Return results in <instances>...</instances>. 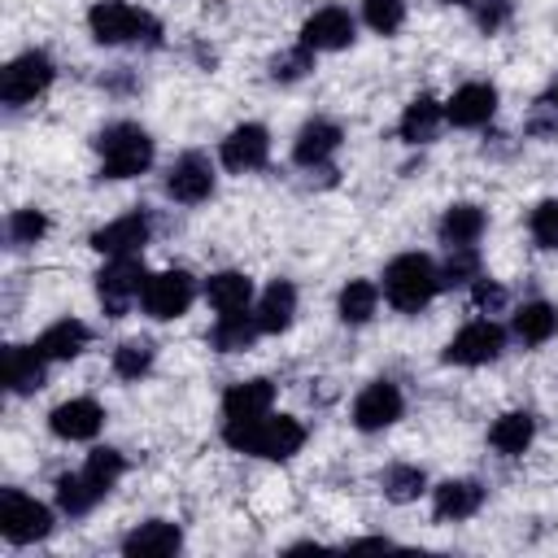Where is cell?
Wrapping results in <instances>:
<instances>
[{"instance_id":"obj_9","label":"cell","mask_w":558,"mask_h":558,"mask_svg":"<svg viewBox=\"0 0 558 558\" xmlns=\"http://www.w3.org/2000/svg\"><path fill=\"white\" fill-rule=\"evenodd\" d=\"M506 340L510 331L493 318H471L466 327L453 331V340L445 344V362L449 366H488L506 353Z\"/></svg>"},{"instance_id":"obj_19","label":"cell","mask_w":558,"mask_h":558,"mask_svg":"<svg viewBox=\"0 0 558 558\" xmlns=\"http://www.w3.org/2000/svg\"><path fill=\"white\" fill-rule=\"evenodd\" d=\"M275 410V384L270 379H240L222 392V427L231 423H253Z\"/></svg>"},{"instance_id":"obj_35","label":"cell","mask_w":558,"mask_h":558,"mask_svg":"<svg viewBox=\"0 0 558 558\" xmlns=\"http://www.w3.org/2000/svg\"><path fill=\"white\" fill-rule=\"evenodd\" d=\"M475 279H480V253H475V244L449 248V257L440 266V288H466Z\"/></svg>"},{"instance_id":"obj_5","label":"cell","mask_w":558,"mask_h":558,"mask_svg":"<svg viewBox=\"0 0 558 558\" xmlns=\"http://www.w3.org/2000/svg\"><path fill=\"white\" fill-rule=\"evenodd\" d=\"M144 283H148V270L140 262V253H126V257H109L96 275V296L105 305L109 318H126L131 305L144 296Z\"/></svg>"},{"instance_id":"obj_32","label":"cell","mask_w":558,"mask_h":558,"mask_svg":"<svg viewBox=\"0 0 558 558\" xmlns=\"http://www.w3.org/2000/svg\"><path fill=\"white\" fill-rule=\"evenodd\" d=\"M379 488H384V497H388V501L405 506V501H414L418 493H427V475H423V466H410V462H392V466H384V475H379Z\"/></svg>"},{"instance_id":"obj_2","label":"cell","mask_w":558,"mask_h":558,"mask_svg":"<svg viewBox=\"0 0 558 558\" xmlns=\"http://www.w3.org/2000/svg\"><path fill=\"white\" fill-rule=\"evenodd\" d=\"M92 148L100 157V179H135V174H144L153 166V153H157L153 135L140 122H126V118L100 126Z\"/></svg>"},{"instance_id":"obj_4","label":"cell","mask_w":558,"mask_h":558,"mask_svg":"<svg viewBox=\"0 0 558 558\" xmlns=\"http://www.w3.org/2000/svg\"><path fill=\"white\" fill-rule=\"evenodd\" d=\"M87 31L105 48H126V44H161V22L144 13L140 4L126 0H96L87 9Z\"/></svg>"},{"instance_id":"obj_29","label":"cell","mask_w":558,"mask_h":558,"mask_svg":"<svg viewBox=\"0 0 558 558\" xmlns=\"http://www.w3.org/2000/svg\"><path fill=\"white\" fill-rule=\"evenodd\" d=\"M257 336H262L257 314H253V310H231V314H218V323H214V331H209V344H214L218 353H244Z\"/></svg>"},{"instance_id":"obj_43","label":"cell","mask_w":558,"mask_h":558,"mask_svg":"<svg viewBox=\"0 0 558 558\" xmlns=\"http://www.w3.org/2000/svg\"><path fill=\"white\" fill-rule=\"evenodd\" d=\"M545 105H554V109H558V78L549 83V92H545Z\"/></svg>"},{"instance_id":"obj_11","label":"cell","mask_w":558,"mask_h":558,"mask_svg":"<svg viewBox=\"0 0 558 558\" xmlns=\"http://www.w3.org/2000/svg\"><path fill=\"white\" fill-rule=\"evenodd\" d=\"M148 240H153V218L144 209H131V214H118L105 227H96L87 244L100 257H126V253H144Z\"/></svg>"},{"instance_id":"obj_24","label":"cell","mask_w":558,"mask_h":558,"mask_svg":"<svg viewBox=\"0 0 558 558\" xmlns=\"http://www.w3.org/2000/svg\"><path fill=\"white\" fill-rule=\"evenodd\" d=\"M510 336L519 344H527V349L549 344L558 336V305H549V301H523L510 314Z\"/></svg>"},{"instance_id":"obj_37","label":"cell","mask_w":558,"mask_h":558,"mask_svg":"<svg viewBox=\"0 0 558 558\" xmlns=\"http://www.w3.org/2000/svg\"><path fill=\"white\" fill-rule=\"evenodd\" d=\"M83 471H87V475H92V480H96V484H100V488L109 493V488H113V484L122 480V471H126V458H122L118 449L100 445V449H92V453H87Z\"/></svg>"},{"instance_id":"obj_13","label":"cell","mask_w":558,"mask_h":558,"mask_svg":"<svg viewBox=\"0 0 558 558\" xmlns=\"http://www.w3.org/2000/svg\"><path fill=\"white\" fill-rule=\"evenodd\" d=\"M353 35H357V22L340 4H323L301 22V44L314 52H340L353 44Z\"/></svg>"},{"instance_id":"obj_28","label":"cell","mask_w":558,"mask_h":558,"mask_svg":"<svg viewBox=\"0 0 558 558\" xmlns=\"http://www.w3.org/2000/svg\"><path fill=\"white\" fill-rule=\"evenodd\" d=\"M205 301L218 310V314H231V310H248L253 305V279L244 270H214L205 279Z\"/></svg>"},{"instance_id":"obj_7","label":"cell","mask_w":558,"mask_h":558,"mask_svg":"<svg viewBox=\"0 0 558 558\" xmlns=\"http://www.w3.org/2000/svg\"><path fill=\"white\" fill-rule=\"evenodd\" d=\"M57 78V65L44 48H26L17 52L4 70H0V100L4 105H31L35 96H44Z\"/></svg>"},{"instance_id":"obj_40","label":"cell","mask_w":558,"mask_h":558,"mask_svg":"<svg viewBox=\"0 0 558 558\" xmlns=\"http://www.w3.org/2000/svg\"><path fill=\"white\" fill-rule=\"evenodd\" d=\"M475 22L484 35H497L510 22V0H475Z\"/></svg>"},{"instance_id":"obj_42","label":"cell","mask_w":558,"mask_h":558,"mask_svg":"<svg viewBox=\"0 0 558 558\" xmlns=\"http://www.w3.org/2000/svg\"><path fill=\"white\" fill-rule=\"evenodd\" d=\"M392 541L388 536H362V541H353V549H388Z\"/></svg>"},{"instance_id":"obj_26","label":"cell","mask_w":558,"mask_h":558,"mask_svg":"<svg viewBox=\"0 0 558 558\" xmlns=\"http://www.w3.org/2000/svg\"><path fill=\"white\" fill-rule=\"evenodd\" d=\"M440 122H445V105L432 96V92H418L410 105H405V113H401V140L405 144H432L436 140V131H440Z\"/></svg>"},{"instance_id":"obj_8","label":"cell","mask_w":558,"mask_h":558,"mask_svg":"<svg viewBox=\"0 0 558 558\" xmlns=\"http://www.w3.org/2000/svg\"><path fill=\"white\" fill-rule=\"evenodd\" d=\"M196 301V279L183 270V266H170V270H157L148 275L144 283V296H140V310L157 323H170V318H183Z\"/></svg>"},{"instance_id":"obj_25","label":"cell","mask_w":558,"mask_h":558,"mask_svg":"<svg viewBox=\"0 0 558 558\" xmlns=\"http://www.w3.org/2000/svg\"><path fill=\"white\" fill-rule=\"evenodd\" d=\"M87 344H92V331H87V323H78V318H57L52 327H44V331L35 336V349H39L48 362H74Z\"/></svg>"},{"instance_id":"obj_34","label":"cell","mask_w":558,"mask_h":558,"mask_svg":"<svg viewBox=\"0 0 558 558\" xmlns=\"http://www.w3.org/2000/svg\"><path fill=\"white\" fill-rule=\"evenodd\" d=\"M4 231H9V244L13 248H31V244H39L44 235H48V214L44 209H13L9 214V222H4Z\"/></svg>"},{"instance_id":"obj_22","label":"cell","mask_w":558,"mask_h":558,"mask_svg":"<svg viewBox=\"0 0 558 558\" xmlns=\"http://www.w3.org/2000/svg\"><path fill=\"white\" fill-rule=\"evenodd\" d=\"M253 314H257L262 336H279V331H288L292 318H296V283H292V279H275V283H266V292L257 296Z\"/></svg>"},{"instance_id":"obj_10","label":"cell","mask_w":558,"mask_h":558,"mask_svg":"<svg viewBox=\"0 0 558 558\" xmlns=\"http://www.w3.org/2000/svg\"><path fill=\"white\" fill-rule=\"evenodd\" d=\"M218 161L222 170L231 174H248V170H262L270 161V131L262 122H240L222 135L218 144Z\"/></svg>"},{"instance_id":"obj_41","label":"cell","mask_w":558,"mask_h":558,"mask_svg":"<svg viewBox=\"0 0 558 558\" xmlns=\"http://www.w3.org/2000/svg\"><path fill=\"white\" fill-rule=\"evenodd\" d=\"M471 292H475V301H480V305H506V292H501L497 283H488L484 275L471 283Z\"/></svg>"},{"instance_id":"obj_17","label":"cell","mask_w":558,"mask_h":558,"mask_svg":"<svg viewBox=\"0 0 558 558\" xmlns=\"http://www.w3.org/2000/svg\"><path fill=\"white\" fill-rule=\"evenodd\" d=\"M484 497H488V488H484L480 480H471V475H462V480H440V484L432 488V514H436L440 523H462V519L480 514Z\"/></svg>"},{"instance_id":"obj_12","label":"cell","mask_w":558,"mask_h":558,"mask_svg":"<svg viewBox=\"0 0 558 558\" xmlns=\"http://www.w3.org/2000/svg\"><path fill=\"white\" fill-rule=\"evenodd\" d=\"M405 414V397L392 379H371L357 397H353V427L357 432H384Z\"/></svg>"},{"instance_id":"obj_3","label":"cell","mask_w":558,"mask_h":558,"mask_svg":"<svg viewBox=\"0 0 558 558\" xmlns=\"http://www.w3.org/2000/svg\"><path fill=\"white\" fill-rule=\"evenodd\" d=\"M384 301L401 314H418L427 310V301L440 292V266L427 253H397L384 266V283H379Z\"/></svg>"},{"instance_id":"obj_16","label":"cell","mask_w":558,"mask_h":558,"mask_svg":"<svg viewBox=\"0 0 558 558\" xmlns=\"http://www.w3.org/2000/svg\"><path fill=\"white\" fill-rule=\"evenodd\" d=\"M493 113H497V87H493V83H462V87L445 100V122H449V126H462V131L488 126Z\"/></svg>"},{"instance_id":"obj_18","label":"cell","mask_w":558,"mask_h":558,"mask_svg":"<svg viewBox=\"0 0 558 558\" xmlns=\"http://www.w3.org/2000/svg\"><path fill=\"white\" fill-rule=\"evenodd\" d=\"M340 140H344L340 122H331V118H310V122L296 131V140H292V161L305 166V170H323V166L336 157Z\"/></svg>"},{"instance_id":"obj_38","label":"cell","mask_w":558,"mask_h":558,"mask_svg":"<svg viewBox=\"0 0 558 558\" xmlns=\"http://www.w3.org/2000/svg\"><path fill=\"white\" fill-rule=\"evenodd\" d=\"M527 231L541 248H558V201H541L532 214H527Z\"/></svg>"},{"instance_id":"obj_36","label":"cell","mask_w":558,"mask_h":558,"mask_svg":"<svg viewBox=\"0 0 558 558\" xmlns=\"http://www.w3.org/2000/svg\"><path fill=\"white\" fill-rule=\"evenodd\" d=\"M362 22L375 35H397L405 26V0H362Z\"/></svg>"},{"instance_id":"obj_31","label":"cell","mask_w":558,"mask_h":558,"mask_svg":"<svg viewBox=\"0 0 558 558\" xmlns=\"http://www.w3.org/2000/svg\"><path fill=\"white\" fill-rule=\"evenodd\" d=\"M375 310H379V283H375V279H349V283L340 288V296H336V314H340L344 327L371 323Z\"/></svg>"},{"instance_id":"obj_23","label":"cell","mask_w":558,"mask_h":558,"mask_svg":"<svg viewBox=\"0 0 558 558\" xmlns=\"http://www.w3.org/2000/svg\"><path fill=\"white\" fill-rule=\"evenodd\" d=\"M484 231H488V214H484L480 205H471V201L449 205V209L440 214V222H436V235H440L445 248H466V244H475Z\"/></svg>"},{"instance_id":"obj_44","label":"cell","mask_w":558,"mask_h":558,"mask_svg":"<svg viewBox=\"0 0 558 558\" xmlns=\"http://www.w3.org/2000/svg\"><path fill=\"white\" fill-rule=\"evenodd\" d=\"M440 4H475V0H440Z\"/></svg>"},{"instance_id":"obj_15","label":"cell","mask_w":558,"mask_h":558,"mask_svg":"<svg viewBox=\"0 0 558 558\" xmlns=\"http://www.w3.org/2000/svg\"><path fill=\"white\" fill-rule=\"evenodd\" d=\"M48 427L57 440H96L105 427V405L96 397H70V401L52 405Z\"/></svg>"},{"instance_id":"obj_27","label":"cell","mask_w":558,"mask_h":558,"mask_svg":"<svg viewBox=\"0 0 558 558\" xmlns=\"http://www.w3.org/2000/svg\"><path fill=\"white\" fill-rule=\"evenodd\" d=\"M532 440H536V418H532L527 410H510V414H501V418L488 427V445H493L501 458H523Z\"/></svg>"},{"instance_id":"obj_30","label":"cell","mask_w":558,"mask_h":558,"mask_svg":"<svg viewBox=\"0 0 558 558\" xmlns=\"http://www.w3.org/2000/svg\"><path fill=\"white\" fill-rule=\"evenodd\" d=\"M96 501H105V488H100L83 466H78L74 475H61V480H57V510H61V514L83 519V514L96 510Z\"/></svg>"},{"instance_id":"obj_6","label":"cell","mask_w":558,"mask_h":558,"mask_svg":"<svg viewBox=\"0 0 558 558\" xmlns=\"http://www.w3.org/2000/svg\"><path fill=\"white\" fill-rule=\"evenodd\" d=\"M0 536L9 545H35L52 536V510L44 501H35L22 488H4L0 493Z\"/></svg>"},{"instance_id":"obj_20","label":"cell","mask_w":558,"mask_h":558,"mask_svg":"<svg viewBox=\"0 0 558 558\" xmlns=\"http://www.w3.org/2000/svg\"><path fill=\"white\" fill-rule=\"evenodd\" d=\"M48 384V357L35 344H9L4 349V388L13 397H31Z\"/></svg>"},{"instance_id":"obj_1","label":"cell","mask_w":558,"mask_h":558,"mask_svg":"<svg viewBox=\"0 0 558 558\" xmlns=\"http://www.w3.org/2000/svg\"><path fill=\"white\" fill-rule=\"evenodd\" d=\"M222 440L235 449V453H248V458H266V462H288L301 453L305 445V423L292 418V414H262L253 423H231L222 427Z\"/></svg>"},{"instance_id":"obj_14","label":"cell","mask_w":558,"mask_h":558,"mask_svg":"<svg viewBox=\"0 0 558 558\" xmlns=\"http://www.w3.org/2000/svg\"><path fill=\"white\" fill-rule=\"evenodd\" d=\"M166 196L179 205H201L214 196V166L205 153H183L166 170Z\"/></svg>"},{"instance_id":"obj_33","label":"cell","mask_w":558,"mask_h":558,"mask_svg":"<svg viewBox=\"0 0 558 558\" xmlns=\"http://www.w3.org/2000/svg\"><path fill=\"white\" fill-rule=\"evenodd\" d=\"M153 357H157L153 340L131 336V340H122V344L113 349V375H118V379H144V375L153 371Z\"/></svg>"},{"instance_id":"obj_39","label":"cell","mask_w":558,"mask_h":558,"mask_svg":"<svg viewBox=\"0 0 558 558\" xmlns=\"http://www.w3.org/2000/svg\"><path fill=\"white\" fill-rule=\"evenodd\" d=\"M305 70H314V48H305V44H296L292 52H283V57L270 61V78H279V83H292Z\"/></svg>"},{"instance_id":"obj_21","label":"cell","mask_w":558,"mask_h":558,"mask_svg":"<svg viewBox=\"0 0 558 558\" xmlns=\"http://www.w3.org/2000/svg\"><path fill=\"white\" fill-rule=\"evenodd\" d=\"M179 549H183V532L170 519H148V523H140L135 532L122 536V554L126 558H170Z\"/></svg>"}]
</instances>
